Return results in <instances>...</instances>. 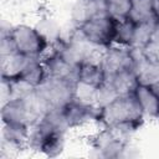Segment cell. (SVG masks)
I'll return each mask as SVG.
<instances>
[{"mask_svg": "<svg viewBox=\"0 0 159 159\" xmlns=\"http://www.w3.org/2000/svg\"><path fill=\"white\" fill-rule=\"evenodd\" d=\"M145 120L134 93L120 94L109 103L99 107L97 123L102 128H112L125 135L139 130Z\"/></svg>", "mask_w": 159, "mask_h": 159, "instance_id": "6da1fadb", "label": "cell"}, {"mask_svg": "<svg viewBox=\"0 0 159 159\" xmlns=\"http://www.w3.org/2000/svg\"><path fill=\"white\" fill-rule=\"evenodd\" d=\"M9 36L12 41L15 52L27 57L42 60V56L50 47L48 41L35 26L25 24L12 26L9 29Z\"/></svg>", "mask_w": 159, "mask_h": 159, "instance_id": "7a4b0ae2", "label": "cell"}, {"mask_svg": "<svg viewBox=\"0 0 159 159\" xmlns=\"http://www.w3.org/2000/svg\"><path fill=\"white\" fill-rule=\"evenodd\" d=\"M117 22L118 20L102 12L76 29L91 45L106 50L114 45Z\"/></svg>", "mask_w": 159, "mask_h": 159, "instance_id": "3957f363", "label": "cell"}, {"mask_svg": "<svg viewBox=\"0 0 159 159\" xmlns=\"http://www.w3.org/2000/svg\"><path fill=\"white\" fill-rule=\"evenodd\" d=\"M128 145V135L112 128H102L91 138L92 150L99 158H124Z\"/></svg>", "mask_w": 159, "mask_h": 159, "instance_id": "277c9868", "label": "cell"}, {"mask_svg": "<svg viewBox=\"0 0 159 159\" xmlns=\"http://www.w3.org/2000/svg\"><path fill=\"white\" fill-rule=\"evenodd\" d=\"M75 83L72 81L47 77L43 83H41L36 92L41 99L46 103L48 109L61 108L75 97Z\"/></svg>", "mask_w": 159, "mask_h": 159, "instance_id": "5b68a950", "label": "cell"}, {"mask_svg": "<svg viewBox=\"0 0 159 159\" xmlns=\"http://www.w3.org/2000/svg\"><path fill=\"white\" fill-rule=\"evenodd\" d=\"M134 50L119 45H113L104 50L99 58V63L104 70L107 80L118 72L134 68Z\"/></svg>", "mask_w": 159, "mask_h": 159, "instance_id": "8992f818", "label": "cell"}, {"mask_svg": "<svg viewBox=\"0 0 159 159\" xmlns=\"http://www.w3.org/2000/svg\"><path fill=\"white\" fill-rule=\"evenodd\" d=\"M98 109L96 104L83 103L78 99H72L60 108L62 119L67 129H73L84 125L92 120H97Z\"/></svg>", "mask_w": 159, "mask_h": 159, "instance_id": "52a82bcc", "label": "cell"}, {"mask_svg": "<svg viewBox=\"0 0 159 159\" xmlns=\"http://www.w3.org/2000/svg\"><path fill=\"white\" fill-rule=\"evenodd\" d=\"M134 73L137 76L138 83L149 88L157 86L159 83V60L150 58L138 50H134Z\"/></svg>", "mask_w": 159, "mask_h": 159, "instance_id": "ba28073f", "label": "cell"}, {"mask_svg": "<svg viewBox=\"0 0 159 159\" xmlns=\"http://www.w3.org/2000/svg\"><path fill=\"white\" fill-rule=\"evenodd\" d=\"M47 77H53V78H60V80H66V81H72L76 82L78 77V66L72 65L68 62L65 57H62L57 51H52L51 55H47L42 60Z\"/></svg>", "mask_w": 159, "mask_h": 159, "instance_id": "9c48e42d", "label": "cell"}, {"mask_svg": "<svg viewBox=\"0 0 159 159\" xmlns=\"http://www.w3.org/2000/svg\"><path fill=\"white\" fill-rule=\"evenodd\" d=\"M1 120L2 123H25L32 127L34 119L25 97L9 99L2 103Z\"/></svg>", "mask_w": 159, "mask_h": 159, "instance_id": "30bf717a", "label": "cell"}, {"mask_svg": "<svg viewBox=\"0 0 159 159\" xmlns=\"http://www.w3.org/2000/svg\"><path fill=\"white\" fill-rule=\"evenodd\" d=\"M30 130L25 123H2V148L22 149L27 145Z\"/></svg>", "mask_w": 159, "mask_h": 159, "instance_id": "8fae6325", "label": "cell"}, {"mask_svg": "<svg viewBox=\"0 0 159 159\" xmlns=\"http://www.w3.org/2000/svg\"><path fill=\"white\" fill-rule=\"evenodd\" d=\"M128 17L135 24L158 22L159 0H132Z\"/></svg>", "mask_w": 159, "mask_h": 159, "instance_id": "7c38bea8", "label": "cell"}, {"mask_svg": "<svg viewBox=\"0 0 159 159\" xmlns=\"http://www.w3.org/2000/svg\"><path fill=\"white\" fill-rule=\"evenodd\" d=\"M12 77H17L31 87L37 88L47 78V72L41 58L26 57L20 71Z\"/></svg>", "mask_w": 159, "mask_h": 159, "instance_id": "4fadbf2b", "label": "cell"}, {"mask_svg": "<svg viewBox=\"0 0 159 159\" xmlns=\"http://www.w3.org/2000/svg\"><path fill=\"white\" fill-rule=\"evenodd\" d=\"M106 12L104 11V1L101 0H76L71 7V20L80 27L86 24L93 16Z\"/></svg>", "mask_w": 159, "mask_h": 159, "instance_id": "5bb4252c", "label": "cell"}, {"mask_svg": "<svg viewBox=\"0 0 159 159\" xmlns=\"http://www.w3.org/2000/svg\"><path fill=\"white\" fill-rule=\"evenodd\" d=\"M77 81L86 83L88 86H92L94 88H98L99 86H102L107 81V77H106L104 70L99 63V60L98 61L88 60L83 62L78 68Z\"/></svg>", "mask_w": 159, "mask_h": 159, "instance_id": "9a60e30c", "label": "cell"}, {"mask_svg": "<svg viewBox=\"0 0 159 159\" xmlns=\"http://www.w3.org/2000/svg\"><path fill=\"white\" fill-rule=\"evenodd\" d=\"M134 96L145 117L155 119L159 118V96L152 88L138 84L134 91Z\"/></svg>", "mask_w": 159, "mask_h": 159, "instance_id": "2e32d148", "label": "cell"}, {"mask_svg": "<svg viewBox=\"0 0 159 159\" xmlns=\"http://www.w3.org/2000/svg\"><path fill=\"white\" fill-rule=\"evenodd\" d=\"M107 81H109L112 83V86L116 88V91L119 96L120 94L134 93L135 88L139 84L138 80H137V76L134 73V68L118 72L114 76H112L111 78H108Z\"/></svg>", "mask_w": 159, "mask_h": 159, "instance_id": "e0dca14e", "label": "cell"}, {"mask_svg": "<svg viewBox=\"0 0 159 159\" xmlns=\"http://www.w3.org/2000/svg\"><path fill=\"white\" fill-rule=\"evenodd\" d=\"M35 27L39 30V32L48 41L50 46H53L58 41L62 40V31L61 25L51 16H41L35 25Z\"/></svg>", "mask_w": 159, "mask_h": 159, "instance_id": "ac0fdd59", "label": "cell"}, {"mask_svg": "<svg viewBox=\"0 0 159 159\" xmlns=\"http://www.w3.org/2000/svg\"><path fill=\"white\" fill-rule=\"evenodd\" d=\"M135 22H133L129 17L124 20H119L117 22V30H116V39L114 45L124 46V47H132L134 31H135Z\"/></svg>", "mask_w": 159, "mask_h": 159, "instance_id": "d6986e66", "label": "cell"}, {"mask_svg": "<svg viewBox=\"0 0 159 159\" xmlns=\"http://www.w3.org/2000/svg\"><path fill=\"white\" fill-rule=\"evenodd\" d=\"M157 22H145V24H137L135 25V31H134V37H133V43H132V50H138L142 51L149 42L153 31L155 29Z\"/></svg>", "mask_w": 159, "mask_h": 159, "instance_id": "ffe728a7", "label": "cell"}, {"mask_svg": "<svg viewBox=\"0 0 159 159\" xmlns=\"http://www.w3.org/2000/svg\"><path fill=\"white\" fill-rule=\"evenodd\" d=\"M132 0H104V11L116 20H124L129 15Z\"/></svg>", "mask_w": 159, "mask_h": 159, "instance_id": "44dd1931", "label": "cell"}, {"mask_svg": "<svg viewBox=\"0 0 159 159\" xmlns=\"http://www.w3.org/2000/svg\"><path fill=\"white\" fill-rule=\"evenodd\" d=\"M143 55L150 57V58H155L159 60V21L155 25V29L153 31V35L148 42V45L142 50Z\"/></svg>", "mask_w": 159, "mask_h": 159, "instance_id": "7402d4cb", "label": "cell"}, {"mask_svg": "<svg viewBox=\"0 0 159 159\" xmlns=\"http://www.w3.org/2000/svg\"><path fill=\"white\" fill-rule=\"evenodd\" d=\"M158 119H159V118H158Z\"/></svg>", "mask_w": 159, "mask_h": 159, "instance_id": "603a6c76", "label": "cell"}]
</instances>
